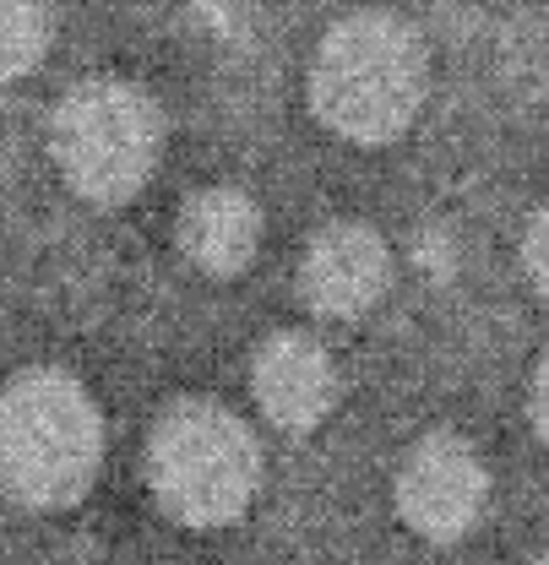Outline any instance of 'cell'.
Wrapping results in <instances>:
<instances>
[{"instance_id":"6da1fadb","label":"cell","mask_w":549,"mask_h":565,"mask_svg":"<svg viewBox=\"0 0 549 565\" xmlns=\"http://www.w3.org/2000/svg\"><path fill=\"white\" fill-rule=\"evenodd\" d=\"M104 419L66 370H22L0 386V500L17 511H66L93 490Z\"/></svg>"},{"instance_id":"7a4b0ae2","label":"cell","mask_w":549,"mask_h":565,"mask_svg":"<svg viewBox=\"0 0 549 565\" xmlns=\"http://www.w3.org/2000/svg\"><path fill=\"white\" fill-rule=\"evenodd\" d=\"M430 93L424 39L398 17H344L310 61V109L348 141H398Z\"/></svg>"},{"instance_id":"3957f363","label":"cell","mask_w":549,"mask_h":565,"mask_svg":"<svg viewBox=\"0 0 549 565\" xmlns=\"http://www.w3.org/2000/svg\"><path fill=\"white\" fill-rule=\"evenodd\" d=\"M147 490L186 527H229L262 490V440L234 408L180 397L147 429Z\"/></svg>"},{"instance_id":"277c9868","label":"cell","mask_w":549,"mask_h":565,"mask_svg":"<svg viewBox=\"0 0 549 565\" xmlns=\"http://www.w3.org/2000/svg\"><path fill=\"white\" fill-rule=\"evenodd\" d=\"M50 152L66 185L93 207H120L163 158V109L137 82H76L50 115Z\"/></svg>"},{"instance_id":"5b68a950","label":"cell","mask_w":549,"mask_h":565,"mask_svg":"<svg viewBox=\"0 0 549 565\" xmlns=\"http://www.w3.org/2000/svg\"><path fill=\"white\" fill-rule=\"evenodd\" d=\"M392 494H398V516L409 522V533L430 539V544H457L479 527L484 500H489V473L468 440L424 435L409 446Z\"/></svg>"},{"instance_id":"8992f818","label":"cell","mask_w":549,"mask_h":565,"mask_svg":"<svg viewBox=\"0 0 549 565\" xmlns=\"http://www.w3.org/2000/svg\"><path fill=\"white\" fill-rule=\"evenodd\" d=\"M392 288V250L365 223H332L305 245L299 262V299L321 321H353L376 310Z\"/></svg>"},{"instance_id":"52a82bcc","label":"cell","mask_w":549,"mask_h":565,"mask_svg":"<svg viewBox=\"0 0 549 565\" xmlns=\"http://www.w3.org/2000/svg\"><path fill=\"white\" fill-rule=\"evenodd\" d=\"M251 392H256V408L277 429L305 435L338 403L332 353L305 332H273V338H262V349L251 359Z\"/></svg>"},{"instance_id":"ba28073f","label":"cell","mask_w":549,"mask_h":565,"mask_svg":"<svg viewBox=\"0 0 549 565\" xmlns=\"http://www.w3.org/2000/svg\"><path fill=\"white\" fill-rule=\"evenodd\" d=\"M175 239L197 273L240 278L262 250V207L234 185H207L197 196H186V207L175 217Z\"/></svg>"},{"instance_id":"9c48e42d","label":"cell","mask_w":549,"mask_h":565,"mask_svg":"<svg viewBox=\"0 0 549 565\" xmlns=\"http://www.w3.org/2000/svg\"><path fill=\"white\" fill-rule=\"evenodd\" d=\"M50 50V17L44 6H17L6 0L0 6V82H17L44 61Z\"/></svg>"},{"instance_id":"30bf717a","label":"cell","mask_w":549,"mask_h":565,"mask_svg":"<svg viewBox=\"0 0 549 565\" xmlns=\"http://www.w3.org/2000/svg\"><path fill=\"white\" fill-rule=\"evenodd\" d=\"M522 267H528V282L549 299V207L534 212V223L522 234Z\"/></svg>"},{"instance_id":"8fae6325","label":"cell","mask_w":549,"mask_h":565,"mask_svg":"<svg viewBox=\"0 0 549 565\" xmlns=\"http://www.w3.org/2000/svg\"><path fill=\"white\" fill-rule=\"evenodd\" d=\"M528 419H534V435L549 446V359L534 370V386H528Z\"/></svg>"},{"instance_id":"7c38bea8","label":"cell","mask_w":549,"mask_h":565,"mask_svg":"<svg viewBox=\"0 0 549 565\" xmlns=\"http://www.w3.org/2000/svg\"><path fill=\"white\" fill-rule=\"evenodd\" d=\"M413 262H424L435 278H446V273H452V245H446V234H424V239L413 245Z\"/></svg>"},{"instance_id":"4fadbf2b","label":"cell","mask_w":549,"mask_h":565,"mask_svg":"<svg viewBox=\"0 0 549 565\" xmlns=\"http://www.w3.org/2000/svg\"><path fill=\"white\" fill-rule=\"evenodd\" d=\"M534 565H549V550H545V555H539V561H534Z\"/></svg>"}]
</instances>
